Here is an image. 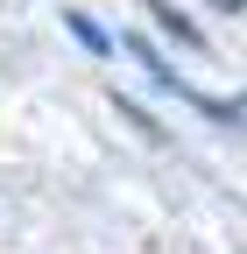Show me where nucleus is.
Masks as SVG:
<instances>
[{
    "mask_svg": "<svg viewBox=\"0 0 247 254\" xmlns=\"http://www.w3.org/2000/svg\"><path fill=\"white\" fill-rule=\"evenodd\" d=\"M156 21L170 28V36H177V43H205V36H198V28H191V21H184L177 7H163V0H156Z\"/></svg>",
    "mask_w": 247,
    "mask_h": 254,
    "instance_id": "obj_1",
    "label": "nucleus"
},
{
    "mask_svg": "<svg viewBox=\"0 0 247 254\" xmlns=\"http://www.w3.org/2000/svg\"><path fill=\"white\" fill-rule=\"evenodd\" d=\"M64 21H71V36H78V43H85L92 57H106V36H99V28H92L85 14H64Z\"/></svg>",
    "mask_w": 247,
    "mask_h": 254,
    "instance_id": "obj_2",
    "label": "nucleus"
}]
</instances>
